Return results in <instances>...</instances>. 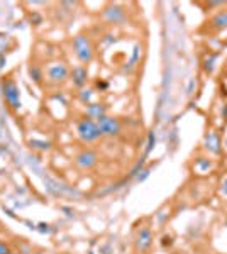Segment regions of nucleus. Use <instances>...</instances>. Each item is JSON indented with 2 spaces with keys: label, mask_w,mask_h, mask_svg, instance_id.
<instances>
[{
  "label": "nucleus",
  "mask_w": 227,
  "mask_h": 254,
  "mask_svg": "<svg viewBox=\"0 0 227 254\" xmlns=\"http://www.w3.org/2000/svg\"><path fill=\"white\" fill-rule=\"evenodd\" d=\"M0 254H10V249L9 246H5L2 241H0Z\"/></svg>",
  "instance_id": "nucleus-24"
},
{
  "label": "nucleus",
  "mask_w": 227,
  "mask_h": 254,
  "mask_svg": "<svg viewBox=\"0 0 227 254\" xmlns=\"http://www.w3.org/2000/svg\"><path fill=\"white\" fill-rule=\"evenodd\" d=\"M197 88V80L195 78H192L190 81H188V87H187V95H192L194 94V90Z\"/></svg>",
  "instance_id": "nucleus-20"
},
{
  "label": "nucleus",
  "mask_w": 227,
  "mask_h": 254,
  "mask_svg": "<svg viewBox=\"0 0 227 254\" xmlns=\"http://www.w3.org/2000/svg\"><path fill=\"white\" fill-rule=\"evenodd\" d=\"M97 88H98V90H107V88H109V83H107V81H104V80H102V81H97Z\"/></svg>",
  "instance_id": "nucleus-25"
},
{
  "label": "nucleus",
  "mask_w": 227,
  "mask_h": 254,
  "mask_svg": "<svg viewBox=\"0 0 227 254\" xmlns=\"http://www.w3.org/2000/svg\"><path fill=\"white\" fill-rule=\"evenodd\" d=\"M209 27L214 31H222L227 29V9L226 10H219L211 20H209Z\"/></svg>",
  "instance_id": "nucleus-11"
},
{
  "label": "nucleus",
  "mask_w": 227,
  "mask_h": 254,
  "mask_svg": "<svg viewBox=\"0 0 227 254\" xmlns=\"http://www.w3.org/2000/svg\"><path fill=\"white\" fill-rule=\"evenodd\" d=\"M194 168L200 175H205V173H209L212 168H214V161H212L211 158H197L195 163H194Z\"/></svg>",
  "instance_id": "nucleus-14"
},
{
  "label": "nucleus",
  "mask_w": 227,
  "mask_h": 254,
  "mask_svg": "<svg viewBox=\"0 0 227 254\" xmlns=\"http://www.w3.org/2000/svg\"><path fill=\"white\" fill-rule=\"evenodd\" d=\"M221 115H222V119H224V121H227V104H224V105H222Z\"/></svg>",
  "instance_id": "nucleus-26"
},
{
  "label": "nucleus",
  "mask_w": 227,
  "mask_h": 254,
  "mask_svg": "<svg viewBox=\"0 0 227 254\" xmlns=\"http://www.w3.org/2000/svg\"><path fill=\"white\" fill-rule=\"evenodd\" d=\"M104 19L109 24H120L126 20V10L119 5H109L104 9Z\"/></svg>",
  "instance_id": "nucleus-9"
},
{
  "label": "nucleus",
  "mask_w": 227,
  "mask_h": 254,
  "mask_svg": "<svg viewBox=\"0 0 227 254\" xmlns=\"http://www.w3.org/2000/svg\"><path fill=\"white\" fill-rule=\"evenodd\" d=\"M204 149L207 153L214 154V156H219L222 153V141H221V136L219 132L215 130H209L204 137Z\"/></svg>",
  "instance_id": "nucleus-7"
},
{
  "label": "nucleus",
  "mask_w": 227,
  "mask_h": 254,
  "mask_svg": "<svg viewBox=\"0 0 227 254\" xmlns=\"http://www.w3.org/2000/svg\"><path fill=\"white\" fill-rule=\"evenodd\" d=\"M29 73H31V77L34 78V81L41 83V80H43V71H41L39 68L36 66V64H32V66L29 68Z\"/></svg>",
  "instance_id": "nucleus-15"
},
{
  "label": "nucleus",
  "mask_w": 227,
  "mask_h": 254,
  "mask_svg": "<svg viewBox=\"0 0 227 254\" xmlns=\"http://www.w3.org/2000/svg\"><path fill=\"white\" fill-rule=\"evenodd\" d=\"M71 44H73L75 56L78 58V61H80L81 64L92 63L94 54H95V48H94V44H92L90 37L85 36V34H78V36L73 37Z\"/></svg>",
  "instance_id": "nucleus-1"
},
{
  "label": "nucleus",
  "mask_w": 227,
  "mask_h": 254,
  "mask_svg": "<svg viewBox=\"0 0 227 254\" xmlns=\"http://www.w3.org/2000/svg\"><path fill=\"white\" fill-rule=\"evenodd\" d=\"M98 163V154L92 149H83L75 156V164L80 170H92L94 166H97Z\"/></svg>",
  "instance_id": "nucleus-5"
},
{
  "label": "nucleus",
  "mask_w": 227,
  "mask_h": 254,
  "mask_svg": "<svg viewBox=\"0 0 227 254\" xmlns=\"http://www.w3.org/2000/svg\"><path fill=\"white\" fill-rule=\"evenodd\" d=\"M77 134L83 143H95V141H98L102 137L100 129H98V126H97V121L88 119V117H83L78 121Z\"/></svg>",
  "instance_id": "nucleus-2"
},
{
  "label": "nucleus",
  "mask_w": 227,
  "mask_h": 254,
  "mask_svg": "<svg viewBox=\"0 0 227 254\" xmlns=\"http://www.w3.org/2000/svg\"><path fill=\"white\" fill-rule=\"evenodd\" d=\"M154 144H156V136H154V132H151L149 134V137H147V147H146V156L147 154L153 151V147H154Z\"/></svg>",
  "instance_id": "nucleus-17"
},
{
  "label": "nucleus",
  "mask_w": 227,
  "mask_h": 254,
  "mask_svg": "<svg viewBox=\"0 0 227 254\" xmlns=\"http://www.w3.org/2000/svg\"><path fill=\"white\" fill-rule=\"evenodd\" d=\"M221 193L224 195V197H227V175L222 178V181H221Z\"/></svg>",
  "instance_id": "nucleus-23"
},
{
  "label": "nucleus",
  "mask_w": 227,
  "mask_h": 254,
  "mask_svg": "<svg viewBox=\"0 0 227 254\" xmlns=\"http://www.w3.org/2000/svg\"><path fill=\"white\" fill-rule=\"evenodd\" d=\"M137 60H139V46L134 48V53H132V56H130V61L127 64H129V66H134V64L137 63Z\"/></svg>",
  "instance_id": "nucleus-18"
},
{
  "label": "nucleus",
  "mask_w": 227,
  "mask_h": 254,
  "mask_svg": "<svg viewBox=\"0 0 227 254\" xmlns=\"http://www.w3.org/2000/svg\"><path fill=\"white\" fill-rule=\"evenodd\" d=\"M161 246H163V248H171V246H173V238H171V236H163V238H161Z\"/></svg>",
  "instance_id": "nucleus-19"
},
{
  "label": "nucleus",
  "mask_w": 227,
  "mask_h": 254,
  "mask_svg": "<svg viewBox=\"0 0 227 254\" xmlns=\"http://www.w3.org/2000/svg\"><path fill=\"white\" fill-rule=\"evenodd\" d=\"M92 95H94V92L92 90H88V88H81V92H80V100L81 102H85V104H90V100H92Z\"/></svg>",
  "instance_id": "nucleus-16"
},
{
  "label": "nucleus",
  "mask_w": 227,
  "mask_h": 254,
  "mask_svg": "<svg viewBox=\"0 0 227 254\" xmlns=\"http://www.w3.org/2000/svg\"><path fill=\"white\" fill-rule=\"evenodd\" d=\"M226 147H227V137H226Z\"/></svg>",
  "instance_id": "nucleus-27"
},
{
  "label": "nucleus",
  "mask_w": 227,
  "mask_h": 254,
  "mask_svg": "<svg viewBox=\"0 0 227 254\" xmlns=\"http://www.w3.org/2000/svg\"><path fill=\"white\" fill-rule=\"evenodd\" d=\"M2 94H3V98L7 100V104L17 111L20 107V97H19V88H17V83L9 77H3L2 80Z\"/></svg>",
  "instance_id": "nucleus-3"
},
{
  "label": "nucleus",
  "mask_w": 227,
  "mask_h": 254,
  "mask_svg": "<svg viewBox=\"0 0 227 254\" xmlns=\"http://www.w3.org/2000/svg\"><path fill=\"white\" fill-rule=\"evenodd\" d=\"M149 175H151V171H149V170H143V171H141V173L136 176V181H144L147 176H149Z\"/></svg>",
  "instance_id": "nucleus-22"
},
{
  "label": "nucleus",
  "mask_w": 227,
  "mask_h": 254,
  "mask_svg": "<svg viewBox=\"0 0 227 254\" xmlns=\"http://www.w3.org/2000/svg\"><path fill=\"white\" fill-rule=\"evenodd\" d=\"M153 232H151L149 227H143L139 232H137V238H136V249L141 253H146L147 249H151L153 246Z\"/></svg>",
  "instance_id": "nucleus-8"
},
{
  "label": "nucleus",
  "mask_w": 227,
  "mask_h": 254,
  "mask_svg": "<svg viewBox=\"0 0 227 254\" xmlns=\"http://www.w3.org/2000/svg\"><path fill=\"white\" fill-rule=\"evenodd\" d=\"M104 115H107V107H105L104 104H92L90 102V104L87 105V115H85V117L97 121V119L104 117Z\"/></svg>",
  "instance_id": "nucleus-12"
},
{
  "label": "nucleus",
  "mask_w": 227,
  "mask_h": 254,
  "mask_svg": "<svg viewBox=\"0 0 227 254\" xmlns=\"http://www.w3.org/2000/svg\"><path fill=\"white\" fill-rule=\"evenodd\" d=\"M46 77L51 83H63L68 77H70V70L65 63H54L51 66H48Z\"/></svg>",
  "instance_id": "nucleus-6"
},
{
  "label": "nucleus",
  "mask_w": 227,
  "mask_h": 254,
  "mask_svg": "<svg viewBox=\"0 0 227 254\" xmlns=\"http://www.w3.org/2000/svg\"><path fill=\"white\" fill-rule=\"evenodd\" d=\"M31 146L39 147V149H49V143H39V141H31Z\"/></svg>",
  "instance_id": "nucleus-21"
},
{
  "label": "nucleus",
  "mask_w": 227,
  "mask_h": 254,
  "mask_svg": "<svg viewBox=\"0 0 227 254\" xmlns=\"http://www.w3.org/2000/svg\"><path fill=\"white\" fill-rule=\"evenodd\" d=\"M97 126H98V129H100L102 137L119 136L120 130H122V124H120L119 119L111 117V115H104V117L97 119Z\"/></svg>",
  "instance_id": "nucleus-4"
},
{
  "label": "nucleus",
  "mask_w": 227,
  "mask_h": 254,
  "mask_svg": "<svg viewBox=\"0 0 227 254\" xmlns=\"http://www.w3.org/2000/svg\"><path fill=\"white\" fill-rule=\"evenodd\" d=\"M71 77V81H73V85L77 88H83L85 85H87L88 81V71L85 66H77L73 68V71L70 73Z\"/></svg>",
  "instance_id": "nucleus-10"
},
{
  "label": "nucleus",
  "mask_w": 227,
  "mask_h": 254,
  "mask_svg": "<svg viewBox=\"0 0 227 254\" xmlns=\"http://www.w3.org/2000/svg\"><path fill=\"white\" fill-rule=\"evenodd\" d=\"M217 60H219V53H217V51L205 54L204 61H202V70H204L205 75H212V73H214L215 63H217Z\"/></svg>",
  "instance_id": "nucleus-13"
},
{
  "label": "nucleus",
  "mask_w": 227,
  "mask_h": 254,
  "mask_svg": "<svg viewBox=\"0 0 227 254\" xmlns=\"http://www.w3.org/2000/svg\"><path fill=\"white\" fill-rule=\"evenodd\" d=\"M226 225H227V222H226Z\"/></svg>",
  "instance_id": "nucleus-28"
}]
</instances>
